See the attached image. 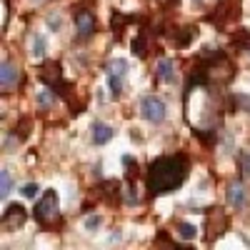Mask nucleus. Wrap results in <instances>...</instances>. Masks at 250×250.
<instances>
[{"mask_svg":"<svg viewBox=\"0 0 250 250\" xmlns=\"http://www.w3.org/2000/svg\"><path fill=\"white\" fill-rule=\"evenodd\" d=\"M108 88H110V95H113V98H120V90H123V75H118V73H108Z\"/></svg>","mask_w":250,"mask_h":250,"instance_id":"11","label":"nucleus"},{"mask_svg":"<svg viewBox=\"0 0 250 250\" xmlns=\"http://www.w3.org/2000/svg\"><path fill=\"white\" fill-rule=\"evenodd\" d=\"M35 58H40L45 53V40H43V35H33V50H30Z\"/></svg>","mask_w":250,"mask_h":250,"instance_id":"14","label":"nucleus"},{"mask_svg":"<svg viewBox=\"0 0 250 250\" xmlns=\"http://www.w3.org/2000/svg\"><path fill=\"white\" fill-rule=\"evenodd\" d=\"M90 130H93V143H95V145H105V143L115 135V130L110 128V125L100 123V120H98V123H93V128H90Z\"/></svg>","mask_w":250,"mask_h":250,"instance_id":"9","label":"nucleus"},{"mask_svg":"<svg viewBox=\"0 0 250 250\" xmlns=\"http://www.w3.org/2000/svg\"><path fill=\"white\" fill-rule=\"evenodd\" d=\"M15 83H18V65L10 60H3V90L8 93Z\"/></svg>","mask_w":250,"mask_h":250,"instance_id":"10","label":"nucleus"},{"mask_svg":"<svg viewBox=\"0 0 250 250\" xmlns=\"http://www.w3.org/2000/svg\"><path fill=\"white\" fill-rule=\"evenodd\" d=\"M33 218L40 223V225H53L60 213H58V193L55 190H45V195L38 200V205L33 208Z\"/></svg>","mask_w":250,"mask_h":250,"instance_id":"2","label":"nucleus"},{"mask_svg":"<svg viewBox=\"0 0 250 250\" xmlns=\"http://www.w3.org/2000/svg\"><path fill=\"white\" fill-rule=\"evenodd\" d=\"M233 103L243 105L240 110H248V113H250V95H240V93H238V95H233Z\"/></svg>","mask_w":250,"mask_h":250,"instance_id":"16","label":"nucleus"},{"mask_svg":"<svg viewBox=\"0 0 250 250\" xmlns=\"http://www.w3.org/2000/svg\"><path fill=\"white\" fill-rule=\"evenodd\" d=\"M188 170H190V163H188V155H183V153L155 158L148 168V193L150 195L175 193L185 183Z\"/></svg>","mask_w":250,"mask_h":250,"instance_id":"1","label":"nucleus"},{"mask_svg":"<svg viewBox=\"0 0 250 250\" xmlns=\"http://www.w3.org/2000/svg\"><path fill=\"white\" fill-rule=\"evenodd\" d=\"M240 170H243V178H250V150L240 153Z\"/></svg>","mask_w":250,"mask_h":250,"instance_id":"15","label":"nucleus"},{"mask_svg":"<svg viewBox=\"0 0 250 250\" xmlns=\"http://www.w3.org/2000/svg\"><path fill=\"white\" fill-rule=\"evenodd\" d=\"M28 220V213H25V208L23 205H8L5 210H3V228L5 230H18V228H23V223Z\"/></svg>","mask_w":250,"mask_h":250,"instance_id":"5","label":"nucleus"},{"mask_svg":"<svg viewBox=\"0 0 250 250\" xmlns=\"http://www.w3.org/2000/svg\"><path fill=\"white\" fill-rule=\"evenodd\" d=\"M140 115L148 120V123H163L165 115H168V110H165V103L158 98V95H145L140 100Z\"/></svg>","mask_w":250,"mask_h":250,"instance_id":"3","label":"nucleus"},{"mask_svg":"<svg viewBox=\"0 0 250 250\" xmlns=\"http://www.w3.org/2000/svg\"><path fill=\"white\" fill-rule=\"evenodd\" d=\"M38 190H40V188L35 183H28V185H23V190H20V193H23V198H35Z\"/></svg>","mask_w":250,"mask_h":250,"instance_id":"17","label":"nucleus"},{"mask_svg":"<svg viewBox=\"0 0 250 250\" xmlns=\"http://www.w3.org/2000/svg\"><path fill=\"white\" fill-rule=\"evenodd\" d=\"M40 78H43V80L48 83V88H53L55 93L68 95V83L62 80V73H60L58 62H48V65H43V70H40Z\"/></svg>","mask_w":250,"mask_h":250,"instance_id":"4","label":"nucleus"},{"mask_svg":"<svg viewBox=\"0 0 250 250\" xmlns=\"http://www.w3.org/2000/svg\"><path fill=\"white\" fill-rule=\"evenodd\" d=\"M245 198H248V190H245V185L240 180H233L230 185H228V203H230L233 208H243Z\"/></svg>","mask_w":250,"mask_h":250,"instance_id":"7","label":"nucleus"},{"mask_svg":"<svg viewBox=\"0 0 250 250\" xmlns=\"http://www.w3.org/2000/svg\"><path fill=\"white\" fill-rule=\"evenodd\" d=\"M155 78L163 80V83H173V78H175V62L168 60V58L158 60V65H155Z\"/></svg>","mask_w":250,"mask_h":250,"instance_id":"8","label":"nucleus"},{"mask_svg":"<svg viewBox=\"0 0 250 250\" xmlns=\"http://www.w3.org/2000/svg\"><path fill=\"white\" fill-rule=\"evenodd\" d=\"M175 228H178V235H180L183 240H193V238L198 235V228H195L193 223H178Z\"/></svg>","mask_w":250,"mask_h":250,"instance_id":"12","label":"nucleus"},{"mask_svg":"<svg viewBox=\"0 0 250 250\" xmlns=\"http://www.w3.org/2000/svg\"><path fill=\"white\" fill-rule=\"evenodd\" d=\"M100 225V218H90L88 223H85V228H98Z\"/></svg>","mask_w":250,"mask_h":250,"instance_id":"21","label":"nucleus"},{"mask_svg":"<svg viewBox=\"0 0 250 250\" xmlns=\"http://www.w3.org/2000/svg\"><path fill=\"white\" fill-rule=\"evenodd\" d=\"M133 50H135V55H145V38H138L135 43H133Z\"/></svg>","mask_w":250,"mask_h":250,"instance_id":"20","label":"nucleus"},{"mask_svg":"<svg viewBox=\"0 0 250 250\" xmlns=\"http://www.w3.org/2000/svg\"><path fill=\"white\" fill-rule=\"evenodd\" d=\"M73 20H75L78 38H90L95 33V15L90 10H75Z\"/></svg>","mask_w":250,"mask_h":250,"instance_id":"6","label":"nucleus"},{"mask_svg":"<svg viewBox=\"0 0 250 250\" xmlns=\"http://www.w3.org/2000/svg\"><path fill=\"white\" fill-rule=\"evenodd\" d=\"M103 188H105V195H108V200H120V183L108 180V183H103Z\"/></svg>","mask_w":250,"mask_h":250,"instance_id":"13","label":"nucleus"},{"mask_svg":"<svg viewBox=\"0 0 250 250\" xmlns=\"http://www.w3.org/2000/svg\"><path fill=\"white\" fill-rule=\"evenodd\" d=\"M0 178H3V195L10 193V188H13V180H10V173L3 168V173H0Z\"/></svg>","mask_w":250,"mask_h":250,"instance_id":"18","label":"nucleus"},{"mask_svg":"<svg viewBox=\"0 0 250 250\" xmlns=\"http://www.w3.org/2000/svg\"><path fill=\"white\" fill-rule=\"evenodd\" d=\"M123 165L128 168V175H135V168H138V163H135V158H130V155H125L123 158Z\"/></svg>","mask_w":250,"mask_h":250,"instance_id":"19","label":"nucleus"}]
</instances>
